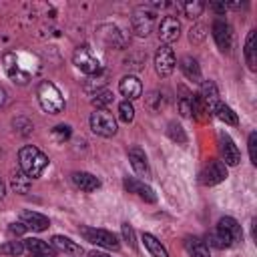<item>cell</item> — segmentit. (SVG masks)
<instances>
[{
  "mask_svg": "<svg viewBox=\"0 0 257 257\" xmlns=\"http://www.w3.org/2000/svg\"><path fill=\"white\" fill-rule=\"evenodd\" d=\"M18 165H20V171L24 175H28L30 179H36L48 167V157L40 149H36L32 145H26L18 151Z\"/></svg>",
  "mask_w": 257,
  "mask_h": 257,
  "instance_id": "cell-1",
  "label": "cell"
},
{
  "mask_svg": "<svg viewBox=\"0 0 257 257\" xmlns=\"http://www.w3.org/2000/svg\"><path fill=\"white\" fill-rule=\"evenodd\" d=\"M36 96H38V102L42 106V110L50 112V114H58L64 110V98L60 94V90L56 88V84L48 82V80H42L36 88Z\"/></svg>",
  "mask_w": 257,
  "mask_h": 257,
  "instance_id": "cell-2",
  "label": "cell"
},
{
  "mask_svg": "<svg viewBox=\"0 0 257 257\" xmlns=\"http://www.w3.org/2000/svg\"><path fill=\"white\" fill-rule=\"evenodd\" d=\"M72 62L80 72H84L88 76L100 74V62H98V58L94 56V52L88 46H78L74 50V54H72Z\"/></svg>",
  "mask_w": 257,
  "mask_h": 257,
  "instance_id": "cell-3",
  "label": "cell"
},
{
  "mask_svg": "<svg viewBox=\"0 0 257 257\" xmlns=\"http://www.w3.org/2000/svg\"><path fill=\"white\" fill-rule=\"evenodd\" d=\"M80 233H82V237H84L86 241H90V243H94V245H98V247L112 249V251H116V249L120 247V243H118L116 235H114V233H110V231H106V229L80 227Z\"/></svg>",
  "mask_w": 257,
  "mask_h": 257,
  "instance_id": "cell-4",
  "label": "cell"
},
{
  "mask_svg": "<svg viewBox=\"0 0 257 257\" xmlns=\"http://www.w3.org/2000/svg\"><path fill=\"white\" fill-rule=\"evenodd\" d=\"M199 179H201V183L207 185V187L219 185V183H223V181L227 179V165H225L223 161H219V159H211V161H207L205 167L201 169Z\"/></svg>",
  "mask_w": 257,
  "mask_h": 257,
  "instance_id": "cell-5",
  "label": "cell"
},
{
  "mask_svg": "<svg viewBox=\"0 0 257 257\" xmlns=\"http://www.w3.org/2000/svg\"><path fill=\"white\" fill-rule=\"evenodd\" d=\"M215 231L221 235V239L227 243V247H233L239 241H243V229L233 217H221Z\"/></svg>",
  "mask_w": 257,
  "mask_h": 257,
  "instance_id": "cell-6",
  "label": "cell"
},
{
  "mask_svg": "<svg viewBox=\"0 0 257 257\" xmlns=\"http://www.w3.org/2000/svg\"><path fill=\"white\" fill-rule=\"evenodd\" d=\"M88 122H90L92 133H96L100 137H112V135H116V120L106 110H94L90 114Z\"/></svg>",
  "mask_w": 257,
  "mask_h": 257,
  "instance_id": "cell-7",
  "label": "cell"
},
{
  "mask_svg": "<svg viewBox=\"0 0 257 257\" xmlns=\"http://www.w3.org/2000/svg\"><path fill=\"white\" fill-rule=\"evenodd\" d=\"M211 34H213V40L217 44V48L221 52H231V46H233V28L229 26V22L217 18L211 26Z\"/></svg>",
  "mask_w": 257,
  "mask_h": 257,
  "instance_id": "cell-8",
  "label": "cell"
},
{
  "mask_svg": "<svg viewBox=\"0 0 257 257\" xmlns=\"http://www.w3.org/2000/svg\"><path fill=\"white\" fill-rule=\"evenodd\" d=\"M175 64H177V60H175L173 48L169 44H161L155 52V70H157V74L163 76V78L169 76L175 70Z\"/></svg>",
  "mask_w": 257,
  "mask_h": 257,
  "instance_id": "cell-9",
  "label": "cell"
},
{
  "mask_svg": "<svg viewBox=\"0 0 257 257\" xmlns=\"http://www.w3.org/2000/svg\"><path fill=\"white\" fill-rule=\"evenodd\" d=\"M219 151H221V159H223L225 165H229V167L239 165V161H241V153H239L235 141H233L225 131L219 133Z\"/></svg>",
  "mask_w": 257,
  "mask_h": 257,
  "instance_id": "cell-10",
  "label": "cell"
},
{
  "mask_svg": "<svg viewBox=\"0 0 257 257\" xmlns=\"http://www.w3.org/2000/svg\"><path fill=\"white\" fill-rule=\"evenodd\" d=\"M153 24H155V12L151 8H137L135 14H133V28L139 36H147L151 30H153Z\"/></svg>",
  "mask_w": 257,
  "mask_h": 257,
  "instance_id": "cell-11",
  "label": "cell"
},
{
  "mask_svg": "<svg viewBox=\"0 0 257 257\" xmlns=\"http://www.w3.org/2000/svg\"><path fill=\"white\" fill-rule=\"evenodd\" d=\"M122 185H124L126 193H133V195H137L139 199H143V201H147V203H155V201H157L155 191H153V189H151V187H149L145 181H141V179H135V177H124Z\"/></svg>",
  "mask_w": 257,
  "mask_h": 257,
  "instance_id": "cell-12",
  "label": "cell"
},
{
  "mask_svg": "<svg viewBox=\"0 0 257 257\" xmlns=\"http://www.w3.org/2000/svg\"><path fill=\"white\" fill-rule=\"evenodd\" d=\"M181 34V22L175 18V16H165L161 22H159V38L169 44V42H175Z\"/></svg>",
  "mask_w": 257,
  "mask_h": 257,
  "instance_id": "cell-13",
  "label": "cell"
},
{
  "mask_svg": "<svg viewBox=\"0 0 257 257\" xmlns=\"http://www.w3.org/2000/svg\"><path fill=\"white\" fill-rule=\"evenodd\" d=\"M96 36H98V40H100L106 48H120V46L124 44L122 34H120L118 28L112 26V24H102V26H98Z\"/></svg>",
  "mask_w": 257,
  "mask_h": 257,
  "instance_id": "cell-14",
  "label": "cell"
},
{
  "mask_svg": "<svg viewBox=\"0 0 257 257\" xmlns=\"http://www.w3.org/2000/svg\"><path fill=\"white\" fill-rule=\"evenodd\" d=\"M118 90L120 94L124 96V100H135V98H141L143 94V84L137 76L128 74V76H122L120 82H118Z\"/></svg>",
  "mask_w": 257,
  "mask_h": 257,
  "instance_id": "cell-15",
  "label": "cell"
},
{
  "mask_svg": "<svg viewBox=\"0 0 257 257\" xmlns=\"http://www.w3.org/2000/svg\"><path fill=\"white\" fill-rule=\"evenodd\" d=\"M20 223L26 229H32V231H46L50 227L48 217H44V215H40L36 211H22L20 213Z\"/></svg>",
  "mask_w": 257,
  "mask_h": 257,
  "instance_id": "cell-16",
  "label": "cell"
},
{
  "mask_svg": "<svg viewBox=\"0 0 257 257\" xmlns=\"http://www.w3.org/2000/svg\"><path fill=\"white\" fill-rule=\"evenodd\" d=\"M2 66H4L6 74L10 76V80H14V82H18V84H26V82H28V74L20 70V66H18L14 54H4V58H2Z\"/></svg>",
  "mask_w": 257,
  "mask_h": 257,
  "instance_id": "cell-17",
  "label": "cell"
},
{
  "mask_svg": "<svg viewBox=\"0 0 257 257\" xmlns=\"http://www.w3.org/2000/svg\"><path fill=\"white\" fill-rule=\"evenodd\" d=\"M128 161H131L133 171H135L139 177H147V175H149V161H147V155H145L143 149L133 147V149L128 151Z\"/></svg>",
  "mask_w": 257,
  "mask_h": 257,
  "instance_id": "cell-18",
  "label": "cell"
},
{
  "mask_svg": "<svg viewBox=\"0 0 257 257\" xmlns=\"http://www.w3.org/2000/svg\"><path fill=\"white\" fill-rule=\"evenodd\" d=\"M72 183H74L80 191H84V193H92V191H96V189L100 187V181H98L92 173H86V171H76V173H72Z\"/></svg>",
  "mask_w": 257,
  "mask_h": 257,
  "instance_id": "cell-19",
  "label": "cell"
},
{
  "mask_svg": "<svg viewBox=\"0 0 257 257\" xmlns=\"http://www.w3.org/2000/svg\"><path fill=\"white\" fill-rule=\"evenodd\" d=\"M199 96L203 98V102H205V106H207L209 112H213V110L217 108V104L221 102V100H219V90H217V86H215L213 80H205V82H203Z\"/></svg>",
  "mask_w": 257,
  "mask_h": 257,
  "instance_id": "cell-20",
  "label": "cell"
},
{
  "mask_svg": "<svg viewBox=\"0 0 257 257\" xmlns=\"http://www.w3.org/2000/svg\"><path fill=\"white\" fill-rule=\"evenodd\" d=\"M179 68H181V72H183L189 80L201 82V66H199L197 58H193V56H183V58L179 60Z\"/></svg>",
  "mask_w": 257,
  "mask_h": 257,
  "instance_id": "cell-21",
  "label": "cell"
},
{
  "mask_svg": "<svg viewBox=\"0 0 257 257\" xmlns=\"http://www.w3.org/2000/svg\"><path fill=\"white\" fill-rule=\"evenodd\" d=\"M50 243L56 251H62V253H68V255H80L82 253V247L78 243H74L72 239L64 237V235H54Z\"/></svg>",
  "mask_w": 257,
  "mask_h": 257,
  "instance_id": "cell-22",
  "label": "cell"
},
{
  "mask_svg": "<svg viewBox=\"0 0 257 257\" xmlns=\"http://www.w3.org/2000/svg\"><path fill=\"white\" fill-rule=\"evenodd\" d=\"M243 54H245V62L249 66V70H257V46H255V30H251L245 38V46H243Z\"/></svg>",
  "mask_w": 257,
  "mask_h": 257,
  "instance_id": "cell-23",
  "label": "cell"
},
{
  "mask_svg": "<svg viewBox=\"0 0 257 257\" xmlns=\"http://www.w3.org/2000/svg\"><path fill=\"white\" fill-rule=\"evenodd\" d=\"M185 249H187V253L191 257H211L207 243L203 239H199V237H187L185 239Z\"/></svg>",
  "mask_w": 257,
  "mask_h": 257,
  "instance_id": "cell-24",
  "label": "cell"
},
{
  "mask_svg": "<svg viewBox=\"0 0 257 257\" xmlns=\"http://www.w3.org/2000/svg\"><path fill=\"white\" fill-rule=\"evenodd\" d=\"M141 239H143V245L147 247V251H149L153 257H169V253H167V249L163 247V243H161L157 237H153L151 233H143Z\"/></svg>",
  "mask_w": 257,
  "mask_h": 257,
  "instance_id": "cell-25",
  "label": "cell"
},
{
  "mask_svg": "<svg viewBox=\"0 0 257 257\" xmlns=\"http://www.w3.org/2000/svg\"><path fill=\"white\" fill-rule=\"evenodd\" d=\"M22 243H24V249H28L30 253H42V255H48V257L54 253V247L52 245H48L46 241L36 239V237H28Z\"/></svg>",
  "mask_w": 257,
  "mask_h": 257,
  "instance_id": "cell-26",
  "label": "cell"
},
{
  "mask_svg": "<svg viewBox=\"0 0 257 257\" xmlns=\"http://www.w3.org/2000/svg\"><path fill=\"white\" fill-rule=\"evenodd\" d=\"M225 124H231V126H235V124H239V118H237V112L231 108V106H227V104H223V102H219L217 104V108L213 110Z\"/></svg>",
  "mask_w": 257,
  "mask_h": 257,
  "instance_id": "cell-27",
  "label": "cell"
},
{
  "mask_svg": "<svg viewBox=\"0 0 257 257\" xmlns=\"http://www.w3.org/2000/svg\"><path fill=\"white\" fill-rule=\"evenodd\" d=\"M30 185H32V179H30L28 175H24L22 171H18V173L12 177V189H14L16 193H20V195L28 193V191H30Z\"/></svg>",
  "mask_w": 257,
  "mask_h": 257,
  "instance_id": "cell-28",
  "label": "cell"
},
{
  "mask_svg": "<svg viewBox=\"0 0 257 257\" xmlns=\"http://www.w3.org/2000/svg\"><path fill=\"white\" fill-rule=\"evenodd\" d=\"M110 102H112V92L106 88H96V92L92 94V104L96 106V110H104V106Z\"/></svg>",
  "mask_w": 257,
  "mask_h": 257,
  "instance_id": "cell-29",
  "label": "cell"
},
{
  "mask_svg": "<svg viewBox=\"0 0 257 257\" xmlns=\"http://www.w3.org/2000/svg\"><path fill=\"white\" fill-rule=\"evenodd\" d=\"M24 251V243L22 241H6L4 245H0V255H12V257H18L20 253Z\"/></svg>",
  "mask_w": 257,
  "mask_h": 257,
  "instance_id": "cell-30",
  "label": "cell"
},
{
  "mask_svg": "<svg viewBox=\"0 0 257 257\" xmlns=\"http://www.w3.org/2000/svg\"><path fill=\"white\" fill-rule=\"evenodd\" d=\"M167 135L173 139V141H177V143H181V145H185L187 143V135H185V131H183V126L179 124V122H169V128H167Z\"/></svg>",
  "mask_w": 257,
  "mask_h": 257,
  "instance_id": "cell-31",
  "label": "cell"
},
{
  "mask_svg": "<svg viewBox=\"0 0 257 257\" xmlns=\"http://www.w3.org/2000/svg\"><path fill=\"white\" fill-rule=\"evenodd\" d=\"M183 10H185V16H187V18H197V16H201V12L205 10V4L199 2V0L185 2V4H183Z\"/></svg>",
  "mask_w": 257,
  "mask_h": 257,
  "instance_id": "cell-32",
  "label": "cell"
},
{
  "mask_svg": "<svg viewBox=\"0 0 257 257\" xmlns=\"http://www.w3.org/2000/svg\"><path fill=\"white\" fill-rule=\"evenodd\" d=\"M118 118H120L122 122H131V120L135 118V106H133L131 100H122V102L118 104Z\"/></svg>",
  "mask_w": 257,
  "mask_h": 257,
  "instance_id": "cell-33",
  "label": "cell"
},
{
  "mask_svg": "<svg viewBox=\"0 0 257 257\" xmlns=\"http://www.w3.org/2000/svg\"><path fill=\"white\" fill-rule=\"evenodd\" d=\"M70 126L68 124H56L54 128H52V137L58 141V143H64V141H68V137H70Z\"/></svg>",
  "mask_w": 257,
  "mask_h": 257,
  "instance_id": "cell-34",
  "label": "cell"
},
{
  "mask_svg": "<svg viewBox=\"0 0 257 257\" xmlns=\"http://www.w3.org/2000/svg\"><path fill=\"white\" fill-rule=\"evenodd\" d=\"M122 239L126 241V245L133 249V251H137V241H135V231H133V227L128 225V223H122Z\"/></svg>",
  "mask_w": 257,
  "mask_h": 257,
  "instance_id": "cell-35",
  "label": "cell"
},
{
  "mask_svg": "<svg viewBox=\"0 0 257 257\" xmlns=\"http://www.w3.org/2000/svg\"><path fill=\"white\" fill-rule=\"evenodd\" d=\"M177 106H179L181 116H191V94L181 96V98H179V102H177Z\"/></svg>",
  "mask_w": 257,
  "mask_h": 257,
  "instance_id": "cell-36",
  "label": "cell"
},
{
  "mask_svg": "<svg viewBox=\"0 0 257 257\" xmlns=\"http://www.w3.org/2000/svg\"><path fill=\"white\" fill-rule=\"evenodd\" d=\"M247 145H249V159H251L253 165H257V133H251L249 135Z\"/></svg>",
  "mask_w": 257,
  "mask_h": 257,
  "instance_id": "cell-37",
  "label": "cell"
},
{
  "mask_svg": "<svg viewBox=\"0 0 257 257\" xmlns=\"http://www.w3.org/2000/svg\"><path fill=\"white\" fill-rule=\"evenodd\" d=\"M8 231H10V233H16V235H18V233H22V231H26V227H24L22 223H12V225L8 227Z\"/></svg>",
  "mask_w": 257,
  "mask_h": 257,
  "instance_id": "cell-38",
  "label": "cell"
},
{
  "mask_svg": "<svg viewBox=\"0 0 257 257\" xmlns=\"http://www.w3.org/2000/svg\"><path fill=\"white\" fill-rule=\"evenodd\" d=\"M209 8H211L213 12H219V14H221V12H225L229 6H227V4H209Z\"/></svg>",
  "mask_w": 257,
  "mask_h": 257,
  "instance_id": "cell-39",
  "label": "cell"
},
{
  "mask_svg": "<svg viewBox=\"0 0 257 257\" xmlns=\"http://www.w3.org/2000/svg\"><path fill=\"white\" fill-rule=\"evenodd\" d=\"M4 102H6V90L0 86V108L4 106Z\"/></svg>",
  "mask_w": 257,
  "mask_h": 257,
  "instance_id": "cell-40",
  "label": "cell"
},
{
  "mask_svg": "<svg viewBox=\"0 0 257 257\" xmlns=\"http://www.w3.org/2000/svg\"><path fill=\"white\" fill-rule=\"evenodd\" d=\"M90 257H110V255H106L102 251H90Z\"/></svg>",
  "mask_w": 257,
  "mask_h": 257,
  "instance_id": "cell-41",
  "label": "cell"
},
{
  "mask_svg": "<svg viewBox=\"0 0 257 257\" xmlns=\"http://www.w3.org/2000/svg\"><path fill=\"white\" fill-rule=\"evenodd\" d=\"M4 193H6V187H4V183H2V181H0V199H2V197H4Z\"/></svg>",
  "mask_w": 257,
  "mask_h": 257,
  "instance_id": "cell-42",
  "label": "cell"
},
{
  "mask_svg": "<svg viewBox=\"0 0 257 257\" xmlns=\"http://www.w3.org/2000/svg\"><path fill=\"white\" fill-rule=\"evenodd\" d=\"M30 257H48V255H42V253H30Z\"/></svg>",
  "mask_w": 257,
  "mask_h": 257,
  "instance_id": "cell-43",
  "label": "cell"
}]
</instances>
